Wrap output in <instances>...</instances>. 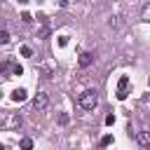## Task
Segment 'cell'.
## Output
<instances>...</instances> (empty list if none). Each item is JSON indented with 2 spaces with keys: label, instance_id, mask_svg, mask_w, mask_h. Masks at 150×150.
Instances as JSON below:
<instances>
[{
  "label": "cell",
  "instance_id": "6",
  "mask_svg": "<svg viewBox=\"0 0 150 150\" xmlns=\"http://www.w3.org/2000/svg\"><path fill=\"white\" fill-rule=\"evenodd\" d=\"M12 101H16V103L26 101V89H14L12 91Z\"/></svg>",
  "mask_w": 150,
  "mask_h": 150
},
{
  "label": "cell",
  "instance_id": "10",
  "mask_svg": "<svg viewBox=\"0 0 150 150\" xmlns=\"http://www.w3.org/2000/svg\"><path fill=\"white\" fill-rule=\"evenodd\" d=\"M110 143H112V136H110V134L101 138V145H103V148H105V145H110Z\"/></svg>",
  "mask_w": 150,
  "mask_h": 150
},
{
  "label": "cell",
  "instance_id": "1",
  "mask_svg": "<svg viewBox=\"0 0 150 150\" xmlns=\"http://www.w3.org/2000/svg\"><path fill=\"white\" fill-rule=\"evenodd\" d=\"M77 103H80V108H84V110H94V108L98 105V94H96V89L82 91L80 98H77Z\"/></svg>",
  "mask_w": 150,
  "mask_h": 150
},
{
  "label": "cell",
  "instance_id": "3",
  "mask_svg": "<svg viewBox=\"0 0 150 150\" xmlns=\"http://www.w3.org/2000/svg\"><path fill=\"white\" fill-rule=\"evenodd\" d=\"M127 87H129V77L122 75L117 82V98H127Z\"/></svg>",
  "mask_w": 150,
  "mask_h": 150
},
{
  "label": "cell",
  "instance_id": "14",
  "mask_svg": "<svg viewBox=\"0 0 150 150\" xmlns=\"http://www.w3.org/2000/svg\"><path fill=\"white\" fill-rule=\"evenodd\" d=\"M59 124H68V115H66V112L59 115Z\"/></svg>",
  "mask_w": 150,
  "mask_h": 150
},
{
  "label": "cell",
  "instance_id": "15",
  "mask_svg": "<svg viewBox=\"0 0 150 150\" xmlns=\"http://www.w3.org/2000/svg\"><path fill=\"white\" fill-rule=\"evenodd\" d=\"M0 150H5V145H2V143H0Z\"/></svg>",
  "mask_w": 150,
  "mask_h": 150
},
{
  "label": "cell",
  "instance_id": "12",
  "mask_svg": "<svg viewBox=\"0 0 150 150\" xmlns=\"http://www.w3.org/2000/svg\"><path fill=\"white\" fill-rule=\"evenodd\" d=\"M42 73H45V77H52V75H54V70H52L49 66H42Z\"/></svg>",
  "mask_w": 150,
  "mask_h": 150
},
{
  "label": "cell",
  "instance_id": "8",
  "mask_svg": "<svg viewBox=\"0 0 150 150\" xmlns=\"http://www.w3.org/2000/svg\"><path fill=\"white\" fill-rule=\"evenodd\" d=\"M21 56H26V59H30V56H33V49H30L28 45H23V47H21Z\"/></svg>",
  "mask_w": 150,
  "mask_h": 150
},
{
  "label": "cell",
  "instance_id": "9",
  "mask_svg": "<svg viewBox=\"0 0 150 150\" xmlns=\"http://www.w3.org/2000/svg\"><path fill=\"white\" fill-rule=\"evenodd\" d=\"M9 42V33L7 30H0V45H7Z\"/></svg>",
  "mask_w": 150,
  "mask_h": 150
},
{
  "label": "cell",
  "instance_id": "11",
  "mask_svg": "<svg viewBox=\"0 0 150 150\" xmlns=\"http://www.w3.org/2000/svg\"><path fill=\"white\" fill-rule=\"evenodd\" d=\"M21 21H23V23H30V21H33V16H30L28 12H23V14H21Z\"/></svg>",
  "mask_w": 150,
  "mask_h": 150
},
{
  "label": "cell",
  "instance_id": "4",
  "mask_svg": "<svg viewBox=\"0 0 150 150\" xmlns=\"http://www.w3.org/2000/svg\"><path fill=\"white\" fill-rule=\"evenodd\" d=\"M94 59H96V54H94V52H82V54H80V59H77V63H80L82 68H87Z\"/></svg>",
  "mask_w": 150,
  "mask_h": 150
},
{
  "label": "cell",
  "instance_id": "5",
  "mask_svg": "<svg viewBox=\"0 0 150 150\" xmlns=\"http://www.w3.org/2000/svg\"><path fill=\"white\" fill-rule=\"evenodd\" d=\"M136 138H138V143H141L143 148H148V145H150V134H148L145 129H141V131L136 134Z\"/></svg>",
  "mask_w": 150,
  "mask_h": 150
},
{
  "label": "cell",
  "instance_id": "7",
  "mask_svg": "<svg viewBox=\"0 0 150 150\" xmlns=\"http://www.w3.org/2000/svg\"><path fill=\"white\" fill-rule=\"evenodd\" d=\"M21 150H33V138H21Z\"/></svg>",
  "mask_w": 150,
  "mask_h": 150
},
{
  "label": "cell",
  "instance_id": "2",
  "mask_svg": "<svg viewBox=\"0 0 150 150\" xmlns=\"http://www.w3.org/2000/svg\"><path fill=\"white\" fill-rule=\"evenodd\" d=\"M33 108H35V110H47V108H49V96H47L45 91H38V94L33 96Z\"/></svg>",
  "mask_w": 150,
  "mask_h": 150
},
{
  "label": "cell",
  "instance_id": "13",
  "mask_svg": "<svg viewBox=\"0 0 150 150\" xmlns=\"http://www.w3.org/2000/svg\"><path fill=\"white\" fill-rule=\"evenodd\" d=\"M12 73H14V75H21V73H23V68L16 63V66H12Z\"/></svg>",
  "mask_w": 150,
  "mask_h": 150
}]
</instances>
